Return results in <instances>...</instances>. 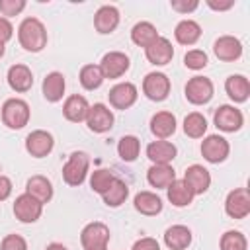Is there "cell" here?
<instances>
[{"label":"cell","instance_id":"6da1fadb","mask_svg":"<svg viewBox=\"0 0 250 250\" xmlns=\"http://www.w3.org/2000/svg\"><path fill=\"white\" fill-rule=\"evenodd\" d=\"M18 39L20 45L29 53H39L47 45V29L41 20L37 18H25L18 27Z\"/></svg>","mask_w":250,"mask_h":250},{"label":"cell","instance_id":"7a4b0ae2","mask_svg":"<svg viewBox=\"0 0 250 250\" xmlns=\"http://www.w3.org/2000/svg\"><path fill=\"white\" fill-rule=\"evenodd\" d=\"M88 168H90V156L82 150H74L66 164L62 166V180L66 186L70 188H78L84 184L86 176H88Z\"/></svg>","mask_w":250,"mask_h":250},{"label":"cell","instance_id":"3957f363","mask_svg":"<svg viewBox=\"0 0 250 250\" xmlns=\"http://www.w3.org/2000/svg\"><path fill=\"white\" fill-rule=\"evenodd\" d=\"M29 104L20 98H10L2 105V121L8 129H23L29 123Z\"/></svg>","mask_w":250,"mask_h":250},{"label":"cell","instance_id":"277c9868","mask_svg":"<svg viewBox=\"0 0 250 250\" xmlns=\"http://www.w3.org/2000/svg\"><path fill=\"white\" fill-rule=\"evenodd\" d=\"M184 92H186V100L189 104H193V105H205V104L211 102L215 88H213V82L207 76H193V78L188 80Z\"/></svg>","mask_w":250,"mask_h":250},{"label":"cell","instance_id":"5b68a950","mask_svg":"<svg viewBox=\"0 0 250 250\" xmlns=\"http://www.w3.org/2000/svg\"><path fill=\"white\" fill-rule=\"evenodd\" d=\"M213 121H215V127L219 131H225V133H234L238 131L242 125H244V115L238 107L234 105H219L215 109V115H213Z\"/></svg>","mask_w":250,"mask_h":250},{"label":"cell","instance_id":"8992f818","mask_svg":"<svg viewBox=\"0 0 250 250\" xmlns=\"http://www.w3.org/2000/svg\"><path fill=\"white\" fill-rule=\"evenodd\" d=\"M129 66H131V61L121 51H109V53H105L102 57V62H100V70H102L104 78H109V80L123 76L129 70Z\"/></svg>","mask_w":250,"mask_h":250},{"label":"cell","instance_id":"52a82bcc","mask_svg":"<svg viewBox=\"0 0 250 250\" xmlns=\"http://www.w3.org/2000/svg\"><path fill=\"white\" fill-rule=\"evenodd\" d=\"M143 92L152 102H162L170 94V78L164 72H148L143 80Z\"/></svg>","mask_w":250,"mask_h":250},{"label":"cell","instance_id":"ba28073f","mask_svg":"<svg viewBox=\"0 0 250 250\" xmlns=\"http://www.w3.org/2000/svg\"><path fill=\"white\" fill-rule=\"evenodd\" d=\"M225 211L230 219H244L250 213V191L248 188H236L229 191L225 199Z\"/></svg>","mask_w":250,"mask_h":250},{"label":"cell","instance_id":"9c48e42d","mask_svg":"<svg viewBox=\"0 0 250 250\" xmlns=\"http://www.w3.org/2000/svg\"><path fill=\"white\" fill-rule=\"evenodd\" d=\"M229 152H230V145L221 135H209L201 143V154L211 164H219V162L227 160Z\"/></svg>","mask_w":250,"mask_h":250},{"label":"cell","instance_id":"30bf717a","mask_svg":"<svg viewBox=\"0 0 250 250\" xmlns=\"http://www.w3.org/2000/svg\"><path fill=\"white\" fill-rule=\"evenodd\" d=\"M43 213V203L33 199L29 193H21L14 201V215L20 223H35Z\"/></svg>","mask_w":250,"mask_h":250},{"label":"cell","instance_id":"8fae6325","mask_svg":"<svg viewBox=\"0 0 250 250\" xmlns=\"http://www.w3.org/2000/svg\"><path fill=\"white\" fill-rule=\"evenodd\" d=\"M113 111L105 105V104H94L90 105L88 109V115H86V125L90 131L94 133H105L113 127Z\"/></svg>","mask_w":250,"mask_h":250},{"label":"cell","instance_id":"7c38bea8","mask_svg":"<svg viewBox=\"0 0 250 250\" xmlns=\"http://www.w3.org/2000/svg\"><path fill=\"white\" fill-rule=\"evenodd\" d=\"M55 146V139L49 131L43 129H35L25 137V150L33 156V158H43L47 156Z\"/></svg>","mask_w":250,"mask_h":250},{"label":"cell","instance_id":"4fadbf2b","mask_svg":"<svg viewBox=\"0 0 250 250\" xmlns=\"http://www.w3.org/2000/svg\"><path fill=\"white\" fill-rule=\"evenodd\" d=\"M111 238V232H109V227L100 223V221H94V223H88L82 232H80V244L84 248H92V246H107Z\"/></svg>","mask_w":250,"mask_h":250},{"label":"cell","instance_id":"5bb4252c","mask_svg":"<svg viewBox=\"0 0 250 250\" xmlns=\"http://www.w3.org/2000/svg\"><path fill=\"white\" fill-rule=\"evenodd\" d=\"M137 96H139V92H137V86L133 82H119L107 94L109 104L115 109H129L137 102Z\"/></svg>","mask_w":250,"mask_h":250},{"label":"cell","instance_id":"9a60e30c","mask_svg":"<svg viewBox=\"0 0 250 250\" xmlns=\"http://www.w3.org/2000/svg\"><path fill=\"white\" fill-rule=\"evenodd\" d=\"M182 180L188 184V188L193 191V195L205 193V191L209 189V186H211V174H209V170H207L205 166H201V164H191V166H188Z\"/></svg>","mask_w":250,"mask_h":250},{"label":"cell","instance_id":"2e32d148","mask_svg":"<svg viewBox=\"0 0 250 250\" xmlns=\"http://www.w3.org/2000/svg\"><path fill=\"white\" fill-rule=\"evenodd\" d=\"M213 53L223 62H232L242 57V43L232 35H221L213 43Z\"/></svg>","mask_w":250,"mask_h":250},{"label":"cell","instance_id":"e0dca14e","mask_svg":"<svg viewBox=\"0 0 250 250\" xmlns=\"http://www.w3.org/2000/svg\"><path fill=\"white\" fill-rule=\"evenodd\" d=\"M145 55H146V61L154 66H164L172 61L174 57V47L172 43L166 39V37H158L156 41H152L146 49H145Z\"/></svg>","mask_w":250,"mask_h":250},{"label":"cell","instance_id":"ac0fdd59","mask_svg":"<svg viewBox=\"0 0 250 250\" xmlns=\"http://www.w3.org/2000/svg\"><path fill=\"white\" fill-rule=\"evenodd\" d=\"M117 25H119V10L115 6L105 4V6H102L96 12V16H94V27H96L98 33L107 35V33L115 31Z\"/></svg>","mask_w":250,"mask_h":250},{"label":"cell","instance_id":"d6986e66","mask_svg":"<svg viewBox=\"0 0 250 250\" xmlns=\"http://www.w3.org/2000/svg\"><path fill=\"white\" fill-rule=\"evenodd\" d=\"M64 88H66V82H64V76L57 70L49 72L45 78H43V84H41V92H43V98L51 104L55 102H61L62 96H64Z\"/></svg>","mask_w":250,"mask_h":250},{"label":"cell","instance_id":"ffe728a7","mask_svg":"<svg viewBox=\"0 0 250 250\" xmlns=\"http://www.w3.org/2000/svg\"><path fill=\"white\" fill-rule=\"evenodd\" d=\"M88 109H90L88 100L80 94H72L66 98V102L62 105V115L72 123H80V121H86Z\"/></svg>","mask_w":250,"mask_h":250},{"label":"cell","instance_id":"44dd1931","mask_svg":"<svg viewBox=\"0 0 250 250\" xmlns=\"http://www.w3.org/2000/svg\"><path fill=\"white\" fill-rule=\"evenodd\" d=\"M150 131L156 139L166 141L176 133V117L170 111H158L150 117Z\"/></svg>","mask_w":250,"mask_h":250},{"label":"cell","instance_id":"7402d4cb","mask_svg":"<svg viewBox=\"0 0 250 250\" xmlns=\"http://www.w3.org/2000/svg\"><path fill=\"white\" fill-rule=\"evenodd\" d=\"M176 146L170 141H152L146 146V158L152 164H170L176 158Z\"/></svg>","mask_w":250,"mask_h":250},{"label":"cell","instance_id":"603a6c76","mask_svg":"<svg viewBox=\"0 0 250 250\" xmlns=\"http://www.w3.org/2000/svg\"><path fill=\"white\" fill-rule=\"evenodd\" d=\"M8 84L14 92H27L33 86V74L25 64H12L8 68Z\"/></svg>","mask_w":250,"mask_h":250},{"label":"cell","instance_id":"cb8c5ba5","mask_svg":"<svg viewBox=\"0 0 250 250\" xmlns=\"http://www.w3.org/2000/svg\"><path fill=\"white\" fill-rule=\"evenodd\" d=\"M25 193H29L39 203H49L53 199V184L49 178H45L41 174L31 176L25 184Z\"/></svg>","mask_w":250,"mask_h":250},{"label":"cell","instance_id":"d4e9b609","mask_svg":"<svg viewBox=\"0 0 250 250\" xmlns=\"http://www.w3.org/2000/svg\"><path fill=\"white\" fill-rule=\"evenodd\" d=\"M164 244L170 250H186L191 244V230L186 225H172L164 230Z\"/></svg>","mask_w":250,"mask_h":250},{"label":"cell","instance_id":"484cf974","mask_svg":"<svg viewBox=\"0 0 250 250\" xmlns=\"http://www.w3.org/2000/svg\"><path fill=\"white\" fill-rule=\"evenodd\" d=\"M176 180V172L170 164H152L146 170V182L156 189H166Z\"/></svg>","mask_w":250,"mask_h":250},{"label":"cell","instance_id":"4316f807","mask_svg":"<svg viewBox=\"0 0 250 250\" xmlns=\"http://www.w3.org/2000/svg\"><path fill=\"white\" fill-rule=\"evenodd\" d=\"M225 90L229 94V98L236 104H242L248 100L250 96V82L246 76L242 74H230L227 80H225Z\"/></svg>","mask_w":250,"mask_h":250},{"label":"cell","instance_id":"83f0119b","mask_svg":"<svg viewBox=\"0 0 250 250\" xmlns=\"http://www.w3.org/2000/svg\"><path fill=\"white\" fill-rule=\"evenodd\" d=\"M133 205L141 215L146 217H154L162 211V199L152 191H139L133 199Z\"/></svg>","mask_w":250,"mask_h":250},{"label":"cell","instance_id":"f1b7e54d","mask_svg":"<svg viewBox=\"0 0 250 250\" xmlns=\"http://www.w3.org/2000/svg\"><path fill=\"white\" fill-rule=\"evenodd\" d=\"M174 37L180 45H195L201 37V25L193 20H182L174 29Z\"/></svg>","mask_w":250,"mask_h":250},{"label":"cell","instance_id":"f546056e","mask_svg":"<svg viewBox=\"0 0 250 250\" xmlns=\"http://www.w3.org/2000/svg\"><path fill=\"white\" fill-rule=\"evenodd\" d=\"M166 191H168V201L174 207H188L193 201V191L188 188V184L184 180H174L166 188Z\"/></svg>","mask_w":250,"mask_h":250},{"label":"cell","instance_id":"4dcf8cb0","mask_svg":"<svg viewBox=\"0 0 250 250\" xmlns=\"http://www.w3.org/2000/svg\"><path fill=\"white\" fill-rule=\"evenodd\" d=\"M160 35H158V31H156V27L150 23V21H139V23H135L133 25V29H131V41L135 43V45H139V47H148L152 41H156Z\"/></svg>","mask_w":250,"mask_h":250},{"label":"cell","instance_id":"1f68e13d","mask_svg":"<svg viewBox=\"0 0 250 250\" xmlns=\"http://www.w3.org/2000/svg\"><path fill=\"white\" fill-rule=\"evenodd\" d=\"M127 195H129V188H127V184H125L123 180L115 178V180L109 184V188L102 193V199H104V203H105L107 207H119V205L125 203Z\"/></svg>","mask_w":250,"mask_h":250},{"label":"cell","instance_id":"d6a6232c","mask_svg":"<svg viewBox=\"0 0 250 250\" xmlns=\"http://www.w3.org/2000/svg\"><path fill=\"white\" fill-rule=\"evenodd\" d=\"M207 131V119L199 111H191L184 119V133L191 139H201Z\"/></svg>","mask_w":250,"mask_h":250},{"label":"cell","instance_id":"836d02e7","mask_svg":"<svg viewBox=\"0 0 250 250\" xmlns=\"http://www.w3.org/2000/svg\"><path fill=\"white\" fill-rule=\"evenodd\" d=\"M139 152H141V141L135 135H125V137L119 139V143H117V154H119L121 160L133 162V160H137Z\"/></svg>","mask_w":250,"mask_h":250},{"label":"cell","instance_id":"e575fe53","mask_svg":"<svg viewBox=\"0 0 250 250\" xmlns=\"http://www.w3.org/2000/svg\"><path fill=\"white\" fill-rule=\"evenodd\" d=\"M78 78H80V84H82L86 90H96V88H100L102 82L105 80L104 74H102V70H100V64H84V66L80 68Z\"/></svg>","mask_w":250,"mask_h":250},{"label":"cell","instance_id":"d590c367","mask_svg":"<svg viewBox=\"0 0 250 250\" xmlns=\"http://www.w3.org/2000/svg\"><path fill=\"white\" fill-rule=\"evenodd\" d=\"M219 246H221V250H246L248 240L240 230H227L221 236Z\"/></svg>","mask_w":250,"mask_h":250},{"label":"cell","instance_id":"8d00e7d4","mask_svg":"<svg viewBox=\"0 0 250 250\" xmlns=\"http://www.w3.org/2000/svg\"><path fill=\"white\" fill-rule=\"evenodd\" d=\"M115 180V176L109 172V170H104V168H100V170H94L92 172V176H90V188H92V191H96V193H104L107 188H109V184Z\"/></svg>","mask_w":250,"mask_h":250},{"label":"cell","instance_id":"74e56055","mask_svg":"<svg viewBox=\"0 0 250 250\" xmlns=\"http://www.w3.org/2000/svg\"><path fill=\"white\" fill-rule=\"evenodd\" d=\"M207 62H209V59H207L205 51H201V49H191L184 55V64L191 70H201L207 66Z\"/></svg>","mask_w":250,"mask_h":250},{"label":"cell","instance_id":"f35d334b","mask_svg":"<svg viewBox=\"0 0 250 250\" xmlns=\"http://www.w3.org/2000/svg\"><path fill=\"white\" fill-rule=\"evenodd\" d=\"M23 8H25V0H0V14L2 18L6 16V20L18 16Z\"/></svg>","mask_w":250,"mask_h":250},{"label":"cell","instance_id":"ab89813d","mask_svg":"<svg viewBox=\"0 0 250 250\" xmlns=\"http://www.w3.org/2000/svg\"><path fill=\"white\" fill-rule=\"evenodd\" d=\"M0 250H27V242L20 234H6L0 242Z\"/></svg>","mask_w":250,"mask_h":250},{"label":"cell","instance_id":"60d3db41","mask_svg":"<svg viewBox=\"0 0 250 250\" xmlns=\"http://www.w3.org/2000/svg\"><path fill=\"white\" fill-rule=\"evenodd\" d=\"M131 250H160V244H158L156 238H152V236H143V238H139V240L133 244Z\"/></svg>","mask_w":250,"mask_h":250},{"label":"cell","instance_id":"b9f144b4","mask_svg":"<svg viewBox=\"0 0 250 250\" xmlns=\"http://www.w3.org/2000/svg\"><path fill=\"white\" fill-rule=\"evenodd\" d=\"M170 4H172V10H176V12H180V14H189V12H193V10L199 6V2H197V0H191V2L172 0Z\"/></svg>","mask_w":250,"mask_h":250},{"label":"cell","instance_id":"7bdbcfd3","mask_svg":"<svg viewBox=\"0 0 250 250\" xmlns=\"http://www.w3.org/2000/svg\"><path fill=\"white\" fill-rule=\"evenodd\" d=\"M12 35H14V27H12V23H10L6 18L0 16V43L10 41Z\"/></svg>","mask_w":250,"mask_h":250},{"label":"cell","instance_id":"ee69618b","mask_svg":"<svg viewBox=\"0 0 250 250\" xmlns=\"http://www.w3.org/2000/svg\"><path fill=\"white\" fill-rule=\"evenodd\" d=\"M12 195V180L0 174V201H6Z\"/></svg>","mask_w":250,"mask_h":250},{"label":"cell","instance_id":"f6af8a7d","mask_svg":"<svg viewBox=\"0 0 250 250\" xmlns=\"http://www.w3.org/2000/svg\"><path fill=\"white\" fill-rule=\"evenodd\" d=\"M207 6L211 10H217V12H225V10H230L234 6V0H227V2H215V0H207Z\"/></svg>","mask_w":250,"mask_h":250},{"label":"cell","instance_id":"bcb514c9","mask_svg":"<svg viewBox=\"0 0 250 250\" xmlns=\"http://www.w3.org/2000/svg\"><path fill=\"white\" fill-rule=\"evenodd\" d=\"M45 250H66V246H64V244H61V242H51Z\"/></svg>","mask_w":250,"mask_h":250},{"label":"cell","instance_id":"7dc6e473","mask_svg":"<svg viewBox=\"0 0 250 250\" xmlns=\"http://www.w3.org/2000/svg\"><path fill=\"white\" fill-rule=\"evenodd\" d=\"M84 250H107V246H92V248H84Z\"/></svg>","mask_w":250,"mask_h":250},{"label":"cell","instance_id":"c3c4849f","mask_svg":"<svg viewBox=\"0 0 250 250\" xmlns=\"http://www.w3.org/2000/svg\"><path fill=\"white\" fill-rule=\"evenodd\" d=\"M4 53H6V47H4V43H0V59L4 57Z\"/></svg>","mask_w":250,"mask_h":250}]
</instances>
